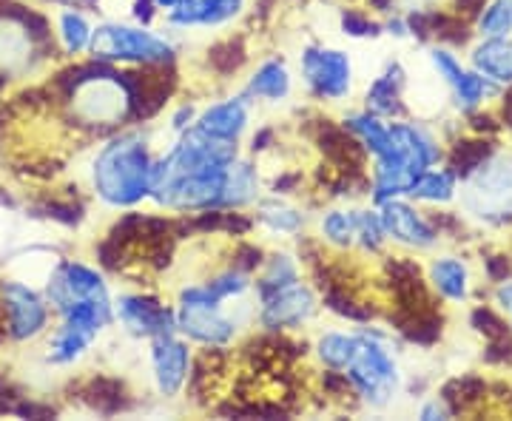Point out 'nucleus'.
Returning a JSON list of instances; mask_svg holds the SVG:
<instances>
[{
    "label": "nucleus",
    "instance_id": "6e6d98bb",
    "mask_svg": "<svg viewBox=\"0 0 512 421\" xmlns=\"http://www.w3.org/2000/svg\"><path fill=\"white\" fill-rule=\"evenodd\" d=\"M507 316H510V325H512V311H510V313H507Z\"/></svg>",
    "mask_w": 512,
    "mask_h": 421
},
{
    "label": "nucleus",
    "instance_id": "dca6fc26",
    "mask_svg": "<svg viewBox=\"0 0 512 421\" xmlns=\"http://www.w3.org/2000/svg\"><path fill=\"white\" fill-rule=\"evenodd\" d=\"M495 151H498V146H495L493 137H481V134H464L461 137L458 134L444 151V165L456 174L458 183H464L493 157Z\"/></svg>",
    "mask_w": 512,
    "mask_h": 421
},
{
    "label": "nucleus",
    "instance_id": "5fc2aeb1",
    "mask_svg": "<svg viewBox=\"0 0 512 421\" xmlns=\"http://www.w3.org/2000/svg\"><path fill=\"white\" fill-rule=\"evenodd\" d=\"M6 6H9V0H0V18H6V12H9Z\"/></svg>",
    "mask_w": 512,
    "mask_h": 421
},
{
    "label": "nucleus",
    "instance_id": "37998d69",
    "mask_svg": "<svg viewBox=\"0 0 512 421\" xmlns=\"http://www.w3.org/2000/svg\"><path fill=\"white\" fill-rule=\"evenodd\" d=\"M419 419L424 421H444V419H453V413H450V407L444 404V399L441 396H436V399H430L427 404H421L419 410Z\"/></svg>",
    "mask_w": 512,
    "mask_h": 421
},
{
    "label": "nucleus",
    "instance_id": "7ed1b4c3",
    "mask_svg": "<svg viewBox=\"0 0 512 421\" xmlns=\"http://www.w3.org/2000/svg\"><path fill=\"white\" fill-rule=\"evenodd\" d=\"M359 345L348 365V379L353 390L365 402L384 407L399 390V367L393 362L390 350L382 345V336L359 333Z\"/></svg>",
    "mask_w": 512,
    "mask_h": 421
},
{
    "label": "nucleus",
    "instance_id": "a878e982",
    "mask_svg": "<svg viewBox=\"0 0 512 421\" xmlns=\"http://www.w3.org/2000/svg\"><path fill=\"white\" fill-rule=\"evenodd\" d=\"M453 92V100H456V109L461 114H470V111L484 109V103L487 100H498V94H501V86L493 83L490 77H484L476 69H467L464 77L458 80L456 89H450Z\"/></svg>",
    "mask_w": 512,
    "mask_h": 421
},
{
    "label": "nucleus",
    "instance_id": "09e8293b",
    "mask_svg": "<svg viewBox=\"0 0 512 421\" xmlns=\"http://www.w3.org/2000/svg\"><path fill=\"white\" fill-rule=\"evenodd\" d=\"M274 129H262V131H256V137H254V151H268V148L274 146Z\"/></svg>",
    "mask_w": 512,
    "mask_h": 421
},
{
    "label": "nucleus",
    "instance_id": "bb28decb",
    "mask_svg": "<svg viewBox=\"0 0 512 421\" xmlns=\"http://www.w3.org/2000/svg\"><path fill=\"white\" fill-rule=\"evenodd\" d=\"M248 94L251 97H262V100H285L291 94V74L285 69L282 60H265L251 77L248 83Z\"/></svg>",
    "mask_w": 512,
    "mask_h": 421
},
{
    "label": "nucleus",
    "instance_id": "c03bdc74",
    "mask_svg": "<svg viewBox=\"0 0 512 421\" xmlns=\"http://www.w3.org/2000/svg\"><path fill=\"white\" fill-rule=\"evenodd\" d=\"M490 0H450V12H456L461 18H467L470 23L478 18V12L487 6Z\"/></svg>",
    "mask_w": 512,
    "mask_h": 421
},
{
    "label": "nucleus",
    "instance_id": "b1692460",
    "mask_svg": "<svg viewBox=\"0 0 512 421\" xmlns=\"http://www.w3.org/2000/svg\"><path fill=\"white\" fill-rule=\"evenodd\" d=\"M390 322L402 333L404 342L419 345V348H433V345H439L441 336H444V313H441V308L413 313V316H396Z\"/></svg>",
    "mask_w": 512,
    "mask_h": 421
},
{
    "label": "nucleus",
    "instance_id": "2f4dec72",
    "mask_svg": "<svg viewBox=\"0 0 512 421\" xmlns=\"http://www.w3.org/2000/svg\"><path fill=\"white\" fill-rule=\"evenodd\" d=\"M467 325L473 328V333H478L484 342H493V339H501V336H510L512 325L510 319H504V313L498 311L495 305H473V311L467 316Z\"/></svg>",
    "mask_w": 512,
    "mask_h": 421
},
{
    "label": "nucleus",
    "instance_id": "f257e3e1",
    "mask_svg": "<svg viewBox=\"0 0 512 421\" xmlns=\"http://www.w3.org/2000/svg\"><path fill=\"white\" fill-rule=\"evenodd\" d=\"M151 171H154V160L146 137L120 134L94 157V194L114 208L137 205L151 194Z\"/></svg>",
    "mask_w": 512,
    "mask_h": 421
},
{
    "label": "nucleus",
    "instance_id": "c756f323",
    "mask_svg": "<svg viewBox=\"0 0 512 421\" xmlns=\"http://www.w3.org/2000/svg\"><path fill=\"white\" fill-rule=\"evenodd\" d=\"M359 339L356 336H345V333H325L316 342V356L322 359V365L333 367V370H348L350 359L356 353Z\"/></svg>",
    "mask_w": 512,
    "mask_h": 421
},
{
    "label": "nucleus",
    "instance_id": "a211bd4d",
    "mask_svg": "<svg viewBox=\"0 0 512 421\" xmlns=\"http://www.w3.org/2000/svg\"><path fill=\"white\" fill-rule=\"evenodd\" d=\"M245 126H248V100L245 97L217 103V106L202 111V117L197 120V131H202L205 137L228 140V143H237Z\"/></svg>",
    "mask_w": 512,
    "mask_h": 421
},
{
    "label": "nucleus",
    "instance_id": "5701e85b",
    "mask_svg": "<svg viewBox=\"0 0 512 421\" xmlns=\"http://www.w3.org/2000/svg\"><path fill=\"white\" fill-rule=\"evenodd\" d=\"M83 402L92 410L103 413V416H114L131 407V396H128L126 382L117 376H94L83 387Z\"/></svg>",
    "mask_w": 512,
    "mask_h": 421
},
{
    "label": "nucleus",
    "instance_id": "39448f33",
    "mask_svg": "<svg viewBox=\"0 0 512 421\" xmlns=\"http://www.w3.org/2000/svg\"><path fill=\"white\" fill-rule=\"evenodd\" d=\"M177 330L202 345H228L237 336V322L222 313V299L208 291V285H191L180 293Z\"/></svg>",
    "mask_w": 512,
    "mask_h": 421
},
{
    "label": "nucleus",
    "instance_id": "a18cd8bd",
    "mask_svg": "<svg viewBox=\"0 0 512 421\" xmlns=\"http://www.w3.org/2000/svg\"><path fill=\"white\" fill-rule=\"evenodd\" d=\"M493 305L501 313L512 311V279L493 285Z\"/></svg>",
    "mask_w": 512,
    "mask_h": 421
},
{
    "label": "nucleus",
    "instance_id": "9d476101",
    "mask_svg": "<svg viewBox=\"0 0 512 421\" xmlns=\"http://www.w3.org/2000/svg\"><path fill=\"white\" fill-rule=\"evenodd\" d=\"M384 225V234L387 239H396L404 248H413V251H433L439 245V231L436 225L430 222L427 214H421L419 208H413L410 202L404 200H387L382 202V211H379Z\"/></svg>",
    "mask_w": 512,
    "mask_h": 421
},
{
    "label": "nucleus",
    "instance_id": "7c9ffc66",
    "mask_svg": "<svg viewBox=\"0 0 512 421\" xmlns=\"http://www.w3.org/2000/svg\"><path fill=\"white\" fill-rule=\"evenodd\" d=\"M245 60H248V49H245L242 37H225L208 49V66L222 77L237 74L245 66Z\"/></svg>",
    "mask_w": 512,
    "mask_h": 421
},
{
    "label": "nucleus",
    "instance_id": "cd10ccee",
    "mask_svg": "<svg viewBox=\"0 0 512 421\" xmlns=\"http://www.w3.org/2000/svg\"><path fill=\"white\" fill-rule=\"evenodd\" d=\"M296 282H299L296 259L288 257V254H274L271 259L262 262V276L256 279V296L265 299V296L282 291V288H291Z\"/></svg>",
    "mask_w": 512,
    "mask_h": 421
},
{
    "label": "nucleus",
    "instance_id": "aec40b11",
    "mask_svg": "<svg viewBox=\"0 0 512 421\" xmlns=\"http://www.w3.org/2000/svg\"><path fill=\"white\" fill-rule=\"evenodd\" d=\"M345 129H350L359 143L365 146L367 154L376 157V163H402L393 151V140H390V126H384L382 117L362 111V114H350L345 120ZM413 174V171H410Z\"/></svg>",
    "mask_w": 512,
    "mask_h": 421
},
{
    "label": "nucleus",
    "instance_id": "393cba45",
    "mask_svg": "<svg viewBox=\"0 0 512 421\" xmlns=\"http://www.w3.org/2000/svg\"><path fill=\"white\" fill-rule=\"evenodd\" d=\"M256 188H259V177H256L254 165L245 163V160H234L228 165V174H225L220 205L242 208V205L256 200Z\"/></svg>",
    "mask_w": 512,
    "mask_h": 421
},
{
    "label": "nucleus",
    "instance_id": "f8f14e48",
    "mask_svg": "<svg viewBox=\"0 0 512 421\" xmlns=\"http://www.w3.org/2000/svg\"><path fill=\"white\" fill-rule=\"evenodd\" d=\"M151 367H154V382L165 399H174L191 373V350L185 342L174 339V333L154 336L151 339Z\"/></svg>",
    "mask_w": 512,
    "mask_h": 421
},
{
    "label": "nucleus",
    "instance_id": "6e6552de",
    "mask_svg": "<svg viewBox=\"0 0 512 421\" xmlns=\"http://www.w3.org/2000/svg\"><path fill=\"white\" fill-rule=\"evenodd\" d=\"M302 77L316 100H342L350 94V57L336 49L308 46L302 52Z\"/></svg>",
    "mask_w": 512,
    "mask_h": 421
},
{
    "label": "nucleus",
    "instance_id": "72a5a7b5",
    "mask_svg": "<svg viewBox=\"0 0 512 421\" xmlns=\"http://www.w3.org/2000/svg\"><path fill=\"white\" fill-rule=\"evenodd\" d=\"M259 222L265 228H271L274 234H296L302 228L305 217L296 208L285 205V202L262 200L259 202Z\"/></svg>",
    "mask_w": 512,
    "mask_h": 421
},
{
    "label": "nucleus",
    "instance_id": "a19ab883",
    "mask_svg": "<svg viewBox=\"0 0 512 421\" xmlns=\"http://www.w3.org/2000/svg\"><path fill=\"white\" fill-rule=\"evenodd\" d=\"M467 117V129L470 134H481V137H498L504 126H501V120H498V114L490 109H476L470 111V114H464Z\"/></svg>",
    "mask_w": 512,
    "mask_h": 421
},
{
    "label": "nucleus",
    "instance_id": "412c9836",
    "mask_svg": "<svg viewBox=\"0 0 512 421\" xmlns=\"http://www.w3.org/2000/svg\"><path fill=\"white\" fill-rule=\"evenodd\" d=\"M439 396L450 407L453 416H464V413H476L484 407V402L490 399V385L476 373H464V376L447 379L441 385Z\"/></svg>",
    "mask_w": 512,
    "mask_h": 421
},
{
    "label": "nucleus",
    "instance_id": "864d4df0",
    "mask_svg": "<svg viewBox=\"0 0 512 421\" xmlns=\"http://www.w3.org/2000/svg\"><path fill=\"white\" fill-rule=\"evenodd\" d=\"M407 3H410V6H416V9H427L433 0H407Z\"/></svg>",
    "mask_w": 512,
    "mask_h": 421
},
{
    "label": "nucleus",
    "instance_id": "ddd939ff",
    "mask_svg": "<svg viewBox=\"0 0 512 421\" xmlns=\"http://www.w3.org/2000/svg\"><path fill=\"white\" fill-rule=\"evenodd\" d=\"M390 140H393L396 157L413 174H421L433 165L444 163L447 148L433 137V131L424 129L419 123H390Z\"/></svg>",
    "mask_w": 512,
    "mask_h": 421
},
{
    "label": "nucleus",
    "instance_id": "1a4fd4ad",
    "mask_svg": "<svg viewBox=\"0 0 512 421\" xmlns=\"http://www.w3.org/2000/svg\"><path fill=\"white\" fill-rule=\"evenodd\" d=\"M114 316L120 325L140 339H154L177 330V313L148 293H123L114 302Z\"/></svg>",
    "mask_w": 512,
    "mask_h": 421
},
{
    "label": "nucleus",
    "instance_id": "473e14b6",
    "mask_svg": "<svg viewBox=\"0 0 512 421\" xmlns=\"http://www.w3.org/2000/svg\"><path fill=\"white\" fill-rule=\"evenodd\" d=\"M57 35L69 55H80L83 49H89L94 29L80 12H63L60 23H57Z\"/></svg>",
    "mask_w": 512,
    "mask_h": 421
},
{
    "label": "nucleus",
    "instance_id": "de8ad7c7",
    "mask_svg": "<svg viewBox=\"0 0 512 421\" xmlns=\"http://www.w3.org/2000/svg\"><path fill=\"white\" fill-rule=\"evenodd\" d=\"M302 183V171H288L274 183V194H291Z\"/></svg>",
    "mask_w": 512,
    "mask_h": 421
},
{
    "label": "nucleus",
    "instance_id": "4be33fe9",
    "mask_svg": "<svg viewBox=\"0 0 512 421\" xmlns=\"http://www.w3.org/2000/svg\"><path fill=\"white\" fill-rule=\"evenodd\" d=\"M407 197L424 205H450L458 197V177L444 165V168H427L413 177V183L407 188Z\"/></svg>",
    "mask_w": 512,
    "mask_h": 421
},
{
    "label": "nucleus",
    "instance_id": "e433bc0d",
    "mask_svg": "<svg viewBox=\"0 0 512 421\" xmlns=\"http://www.w3.org/2000/svg\"><path fill=\"white\" fill-rule=\"evenodd\" d=\"M208 291L214 293L217 299H231V296H239V293L248 291V274L245 271H239V268H225V271H220V274H214L208 282Z\"/></svg>",
    "mask_w": 512,
    "mask_h": 421
},
{
    "label": "nucleus",
    "instance_id": "4c0bfd02",
    "mask_svg": "<svg viewBox=\"0 0 512 421\" xmlns=\"http://www.w3.org/2000/svg\"><path fill=\"white\" fill-rule=\"evenodd\" d=\"M356 239H359V245H362L365 251H370V254L382 251L384 242H387V234H384L382 217H379L376 211H362V214H359Z\"/></svg>",
    "mask_w": 512,
    "mask_h": 421
},
{
    "label": "nucleus",
    "instance_id": "f704fd0d",
    "mask_svg": "<svg viewBox=\"0 0 512 421\" xmlns=\"http://www.w3.org/2000/svg\"><path fill=\"white\" fill-rule=\"evenodd\" d=\"M356 225H359L356 211H328L322 217V237L336 248H350L356 242Z\"/></svg>",
    "mask_w": 512,
    "mask_h": 421
},
{
    "label": "nucleus",
    "instance_id": "423d86ee",
    "mask_svg": "<svg viewBox=\"0 0 512 421\" xmlns=\"http://www.w3.org/2000/svg\"><path fill=\"white\" fill-rule=\"evenodd\" d=\"M168 66H143L140 72H117L128 94V120L143 123L151 120L168 103L177 86V74Z\"/></svg>",
    "mask_w": 512,
    "mask_h": 421
},
{
    "label": "nucleus",
    "instance_id": "2eb2a0df",
    "mask_svg": "<svg viewBox=\"0 0 512 421\" xmlns=\"http://www.w3.org/2000/svg\"><path fill=\"white\" fill-rule=\"evenodd\" d=\"M470 69L490 77L501 89L512 86V35L478 37L470 46Z\"/></svg>",
    "mask_w": 512,
    "mask_h": 421
},
{
    "label": "nucleus",
    "instance_id": "603ef678",
    "mask_svg": "<svg viewBox=\"0 0 512 421\" xmlns=\"http://www.w3.org/2000/svg\"><path fill=\"white\" fill-rule=\"evenodd\" d=\"M154 3H157V9H174L180 0H154Z\"/></svg>",
    "mask_w": 512,
    "mask_h": 421
},
{
    "label": "nucleus",
    "instance_id": "f03ea898",
    "mask_svg": "<svg viewBox=\"0 0 512 421\" xmlns=\"http://www.w3.org/2000/svg\"><path fill=\"white\" fill-rule=\"evenodd\" d=\"M461 185H464L461 205L467 217L493 225V228L512 225V154L495 151L493 157Z\"/></svg>",
    "mask_w": 512,
    "mask_h": 421
},
{
    "label": "nucleus",
    "instance_id": "8fccbe9b",
    "mask_svg": "<svg viewBox=\"0 0 512 421\" xmlns=\"http://www.w3.org/2000/svg\"><path fill=\"white\" fill-rule=\"evenodd\" d=\"M367 3H370V9L379 12V15H393V12H396V0H367Z\"/></svg>",
    "mask_w": 512,
    "mask_h": 421
},
{
    "label": "nucleus",
    "instance_id": "79ce46f5",
    "mask_svg": "<svg viewBox=\"0 0 512 421\" xmlns=\"http://www.w3.org/2000/svg\"><path fill=\"white\" fill-rule=\"evenodd\" d=\"M262 262H265L262 248H256V245H251V242H242V245H237L234 259H231V265L239 268V271H245V274H254L256 268H262Z\"/></svg>",
    "mask_w": 512,
    "mask_h": 421
},
{
    "label": "nucleus",
    "instance_id": "20e7f679",
    "mask_svg": "<svg viewBox=\"0 0 512 421\" xmlns=\"http://www.w3.org/2000/svg\"><path fill=\"white\" fill-rule=\"evenodd\" d=\"M94 60L103 63H140V66H168L174 63V49L165 43L163 37L151 35L146 29H131L120 23H106L97 26L92 35Z\"/></svg>",
    "mask_w": 512,
    "mask_h": 421
},
{
    "label": "nucleus",
    "instance_id": "58836bf2",
    "mask_svg": "<svg viewBox=\"0 0 512 421\" xmlns=\"http://www.w3.org/2000/svg\"><path fill=\"white\" fill-rule=\"evenodd\" d=\"M481 265H484V276H487L490 285L512 279V254H507V251H487V254H481Z\"/></svg>",
    "mask_w": 512,
    "mask_h": 421
},
{
    "label": "nucleus",
    "instance_id": "c85d7f7f",
    "mask_svg": "<svg viewBox=\"0 0 512 421\" xmlns=\"http://www.w3.org/2000/svg\"><path fill=\"white\" fill-rule=\"evenodd\" d=\"M478 37H510L512 35V0H490L478 18L473 20Z\"/></svg>",
    "mask_w": 512,
    "mask_h": 421
},
{
    "label": "nucleus",
    "instance_id": "4468645a",
    "mask_svg": "<svg viewBox=\"0 0 512 421\" xmlns=\"http://www.w3.org/2000/svg\"><path fill=\"white\" fill-rule=\"evenodd\" d=\"M427 282L433 293L444 299V302H467L473 296V276H470V265L456 254H444L436 257L427 265Z\"/></svg>",
    "mask_w": 512,
    "mask_h": 421
},
{
    "label": "nucleus",
    "instance_id": "3c124183",
    "mask_svg": "<svg viewBox=\"0 0 512 421\" xmlns=\"http://www.w3.org/2000/svg\"><path fill=\"white\" fill-rule=\"evenodd\" d=\"M194 117V109L191 106H183V109L177 111V117H174V129L177 131H185V126H188V120Z\"/></svg>",
    "mask_w": 512,
    "mask_h": 421
},
{
    "label": "nucleus",
    "instance_id": "c9c22d12",
    "mask_svg": "<svg viewBox=\"0 0 512 421\" xmlns=\"http://www.w3.org/2000/svg\"><path fill=\"white\" fill-rule=\"evenodd\" d=\"M430 66H433V72L439 74L441 83H444L447 89H456L458 80L467 72V66H464V63L458 60L456 52L447 49V46H433V49H430Z\"/></svg>",
    "mask_w": 512,
    "mask_h": 421
},
{
    "label": "nucleus",
    "instance_id": "f3484780",
    "mask_svg": "<svg viewBox=\"0 0 512 421\" xmlns=\"http://www.w3.org/2000/svg\"><path fill=\"white\" fill-rule=\"evenodd\" d=\"M404 86H407V72L402 63H387L382 77H376L367 89V111L376 117H404Z\"/></svg>",
    "mask_w": 512,
    "mask_h": 421
},
{
    "label": "nucleus",
    "instance_id": "6ab92c4d",
    "mask_svg": "<svg viewBox=\"0 0 512 421\" xmlns=\"http://www.w3.org/2000/svg\"><path fill=\"white\" fill-rule=\"evenodd\" d=\"M245 0H180L171 9V23L177 26H220L237 18Z\"/></svg>",
    "mask_w": 512,
    "mask_h": 421
},
{
    "label": "nucleus",
    "instance_id": "0eeeda50",
    "mask_svg": "<svg viewBox=\"0 0 512 421\" xmlns=\"http://www.w3.org/2000/svg\"><path fill=\"white\" fill-rule=\"evenodd\" d=\"M0 308L6 316V330L15 342L35 339L49 325V305L20 279L0 282Z\"/></svg>",
    "mask_w": 512,
    "mask_h": 421
},
{
    "label": "nucleus",
    "instance_id": "9b49d317",
    "mask_svg": "<svg viewBox=\"0 0 512 421\" xmlns=\"http://www.w3.org/2000/svg\"><path fill=\"white\" fill-rule=\"evenodd\" d=\"M259 305H262L259 308V325L268 333H285V330L302 328L316 311L313 291L305 288L302 282L259 299Z\"/></svg>",
    "mask_w": 512,
    "mask_h": 421
},
{
    "label": "nucleus",
    "instance_id": "ea45409f",
    "mask_svg": "<svg viewBox=\"0 0 512 421\" xmlns=\"http://www.w3.org/2000/svg\"><path fill=\"white\" fill-rule=\"evenodd\" d=\"M342 29L350 37H376L382 32V26L376 20L367 18L365 12H359V9H345L342 12Z\"/></svg>",
    "mask_w": 512,
    "mask_h": 421
},
{
    "label": "nucleus",
    "instance_id": "49530a36",
    "mask_svg": "<svg viewBox=\"0 0 512 421\" xmlns=\"http://www.w3.org/2000/svg\"><path fill=\"white\" fill-rule=\"evenodd\" d=\"M134 20L137 23H143V26H148L151 20H154V15H157V3L154 0H134Z\"/></svg>",
    "mask_w": 512,
    "mask_h": 421
}]
</instances>
